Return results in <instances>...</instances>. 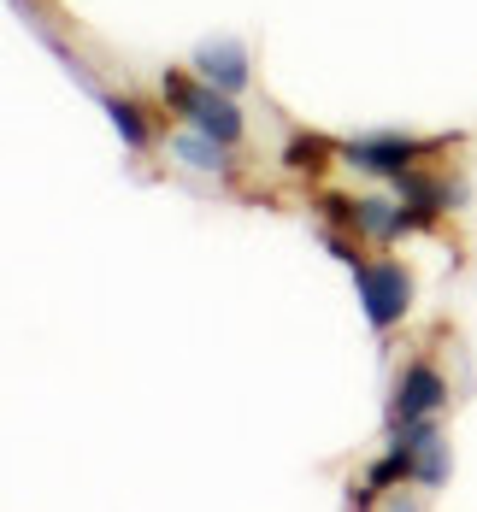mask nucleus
Segmentation results:
<instances>
[{"label":"nucleus","mask_w":477,"mask_h":512,"mask_svg":"<svg viewBox=\"0 0 477 512\" xmlns=\"http://www.w3.org/2000/svg\"><path fill=\"white\" fill-rule=\"evenodd\" d=\"M106 118H112V130L124 136V148H148V124H142V112L124 101V95H101Z\"/></svg>","instance_id":"nucleus-9"},{"label":"nucleus","mask_w":477,"mask_h":512,"mask_svg":"<svg viewBox=\"0 0 477 512\" xmlns=\"http://www.w3.org/2000/svg\"><path fill=\"white\" fill-rule=\"evenodd\" d=\"M354 289H360V307H366L371 330H395L407 318V307H413V277L395 259H360L354 265Z\"/></svg>","instance_id":"nucleus-2"},{"label":"nucleus","mask_w":477,"mask_h":512,"mask_svg":"<svg viewBox=\"0 0 477 512\" xmlns=\"http://www.w3.org/2000/svg\"><path fill=\"white\" fill-rule=\"evenodd\" d=\"M165 106L183 112L201 136L224 142V148L242 142V112H236V101H230L224 89H212V83H189L183 71H165Z\"/></svg>","instance_id":"nucleus-1"},{"label":"nucleus","mask_w":477,"mask_h":512,"mask_svg":"<svg viewBox=\"0 0 477 512\" xmlns=\"http://www.w3.org/2000/svg\"><path fill=\"white\" fill-rule=\"evenodd\" d=\"M395 201L407 206V218H413V224H424V218H436V212L460 206L466 195H460L454 183H442V177H424L419 165H413V171H401V177H395Z\"/></svg>","instance_id":"nucleus-5"},{"label":"nucleus","mask_w":477,"mask_h":512,"mask_svg":"<svg viewBox=\"0 0 477 512\" xmlns=\"http://www.w3.org/2000/svg\"><path fill=\"white\" fill-rule=\"evenodd\" d=\"M171 154L183 159V165H195V171H230V154H224V142H212V136H201V130L177 136V142H171Z\"/></svg>","instance_id":"nucleus-8"},{"label":"nucleus","mask_w":477,"mask_h":512,"mask_svg":"<svg viewBox=\"0 0 477 512\" xmlns=\"http://www.w3.org/2000/svg\"><path fill=\"white\" fill-rule=\"evenodd\" d=\"M330 148H336V142H324V136H307V130H301V136H289V165H295V171H307V165H318V159H330Z\"/></svg>","instance_id":"nucleus-10"},{"label":"nucleus","mask_w":477,"mask_h":512,"mask_svg":"<svg viewBox=\"0 0 477 512\" xmlns=\"http://www.w3.org/2000/svg\"><path fill=\"white\" fill-rule=\"evenodd\" d=\"M195 77L212 83V89H224V95H242L248 89V53L236 42H201L195 48Z\"/></svg>","instance_id":"nucleus-6"},{"label":"nucleus","mask_w":477,"mask_h":512,"mask_svg":"<svg viewBox=\"0 0 477 512\" xmlns=\"http://www.w3.org/2000/svg\"><path fill=\"white\" fill-rule=\"evenodd\" d=\"M336 154L348 159L354 171H366V177H401V171H413L424 154H430V142H413V136H354V142H342Z\"/></svg>","instance_id":"nucleus-3"},{"label":"nucleus","mask_w":477,"mask_h":512,"mask_svg":"<svg viewBox=\"0 0 477 512\" xmlns=\"http://www.w3.org/2000/svg\"><path fill=\"white\" fill-rule=\"evenodd\" d=\"M442 401H448V383H442V371L419 359V365H407V371H401V383H395V424L430 418Z\"/></svg>","instance_id":"nucleus-4"},{"label":"nucleus","mask_w":477,"mask_h":512,"mask_svg":"<svg viewBox=\"0 0 477 512\" xmlns=\"http://www.w3.org/2000/svg\"><path fill=\"white\" fill-rule=\"evenodd\" d=\"M407 224H413V218H407V206H401V201H395V206H389V201H360V230H366L371 242H395Z\"/></svg>","instance_id":"nucleus-7"}]
</instances>
